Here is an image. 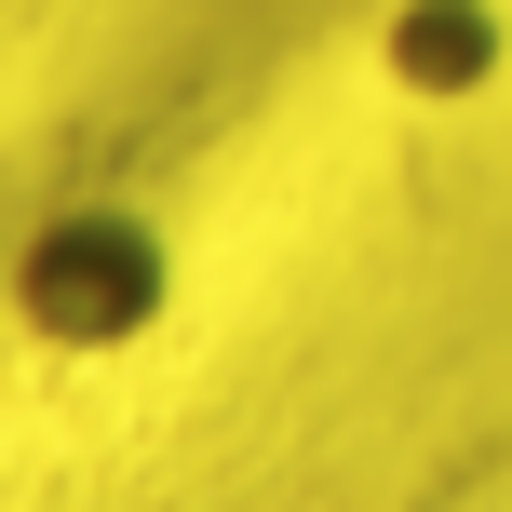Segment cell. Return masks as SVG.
Here are the masks:
<instances>
[{
	"label": "cell",
	"instance_id": "6da1fadb",
	"mask_svg": "<svg viewBox=\"0 0 512 512\" xmlns=\"http://www.w3.org/2000/svg\"><path fill=\"white\" fill-rule=\"evenodd\" d=\"M162 310V256L135 216H68V230L27 243V324L68 337V351H108Z\"/></svg>",
	"mask_w": 512,
	"mask_h": 512
},
{
	"label": "cell",
	"instance_id": "7a4b0ae2",
	"mask_svg": "<svg viewBox=\"0 0 512 512\" xmlns=\"http://www.w3.org/2000/svg\"><path fill=\"white\" fill-rule=\"evenodd\" d=\"M391 68H405V81H472V68H486V14H472V0H432V14H405Z\"/></svg>",
	"mask_w": 512,
	"mask_h": 512
}]
</instances>
